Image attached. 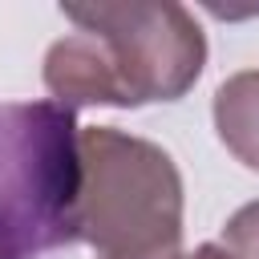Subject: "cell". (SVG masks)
Instances as JSON below:
<instances>
[{"label":"cell","instance_id":"cell-6","mask_svg":"<svg viewBox=\"0 0 259 259\" xmlns=\"http://www.w3.org/2000/svg\"><path fill=\"white\" fill-rule=\"evenodd\" d=\"M178 259H227V251L219 243H202V247H194L190 255H178Z\"/></svg>","mask_w":259,"mask_h":259},{"label":"cell","instance_id":"cell-3","mask_svg":"<svg viewBox=\"0 0 259 259\" xmlns=\"http://www.w3.org/2000/svg\"><path fill=\"white\" fill-rule=\"evenodd\" d=\"M81 125L61 101L0 105V259H45L77 239Z\"/></svg>","mask_w":259,"mask_h":259},{"label":"cell","instance_id":"cell-5","mask_svg":"<svg viewBox=\"0 0 259 259\" xmlns=\"http://www.w3.org/2000/svg\"><path fill=\"white\" fill-rule=\"evenodd\" d=\"M219 247L227 259H259V202H247L227 219Z\"/></svg>","mask_w":259,"mask_h":259},{"label":"cell","instance_id":"cell-4","mask_svg":"<svg viewBox=\"0 0 259 259\" xmlns=\"http://www.w3.org/2000/svg\"><path fill=\"white\" fill-rule=\"evenodd\" d=\"M214 130L247 170H259V69H243L219 85Z\"/></svg>","mask_w":259,"mask_h":259},{"label":"cell","instance_id":"cell-1","mask_svg":"<svg viewBox=\"0 0 259 259\" xmlns=\"http://www.w3.org/2000/svg\"><path fill=\"white\" fill-rule=\"evenodd\" d=\"M65 20L77 32L45 53V85L69 109L178 101L206 65V36L182 4H69Z\"/></svg>","mask_w":259,"mask_h":259},{"label":"cell","instance_id":"cell-2","mask_svg":"<svg viewBox=\"0 0 259 259\" xmlns=\"http://www.w3.org/2000/svg\"><path fill=\"white\" fill-rule=\"evenodd\" d=\"M77 239L93 259H178L182 174L174 158L117 125L81 130Z\"/></svg>","mask_w":259,"mask_h":259}]
</instances>
